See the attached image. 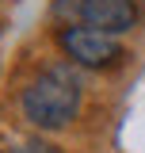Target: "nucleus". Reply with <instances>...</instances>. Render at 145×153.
Returning a JSON list of instances; mask_svg holds the SVG:
<instances>
[{"mask_svg": "<svg viewBox=\"0 0 145 153\" xmlns=\"http://www.w3.org/2000/svg\"><path fill=\"white\" fill-rule=\"evenodd\" d=\"M80 100H84L80 76L72 73L69 65H54V69L38 73L23 88L19 111L38 130H61V126H69L72 119L80 115Z\"/></svg>", "mask_w": 145, "mask_h": 153, "instance_id": "obj_1", "label": "nucleus"}, {"mask_svg": "<svg viewBox=\"0 0 145 153\" xmlns=\"http://www.w3.org/2000/svg\"><path fill=\"white\" fill-rule=\"evenodd\" d=\"M61 50L69 54V61L76 65H84V69H103V65H115L118 57H122V46H118V38L107 35V31H95V27H65L61 35Z\"/></svg>", "mask_w": 145, "mask_h": 153, "instance_id": "obj_2", "label": "nucleus"}, {"mask_svg": "<svg viewBox=\"0 0 145 153\" xmlns=\"http://www.w3.org/2000/svg\"><path fill=\"white\" fill-rule=\"evenodd\" d=\"M76 16L95 31L126 35L138 23V8H134V0H76Z\"/></svg>", "mask_w": 145, "mask_h": 153, "instance_id": "obj_3", "label": "nucleus"}, {"mask_svg": "<svg viewBox=\"0 0 145 153\" xmlns=\"http://www.w3.org/2000/svg\"><path fill=\"white\" fill-rule=\"evenodd\" d=\"M19 153H61L54 146V142H42V138H27L23 146H19Z\"/></svg>", "mask_w": 145, "mask_h": 153, "instance_id": "obj_4", "label": "nucleus"}]
</instances>
